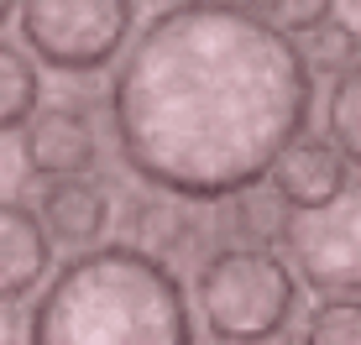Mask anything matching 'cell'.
I'll return each instance as SVG.
<instances>
[{
  "label": "cell",
  "instance_id": "1",
  "mask_svg": "<svg viewBox=\"0 0 361 345\" xmlns=\"http://www.w3.org/2000/svg\"><path fill=\"white\" fill-rule=\"evenodd\" d=\"M314 73L257 6L183 0L131 32L110 84L126 168L168 199H235L304 137Z\"/></svg>",
  "mask_w": 361,
  "mask_h": 345
},
{
  "label": "cell",
  "instance_id": "16",
  "mask_svg": "<svg viewBox=\"0 0 361 345\" xmlns=\"http://www.w3.org/2000/svg\"><path fill=\"white\" fill-rule=\"evenodd\" d=\"M21 335H27V330H21L16 309H11V303H0V345H21Z\"/></svg>",
  "mask_w": 361,
  "mask_h": 345
},
{
  "label": "cell",
  "instance_id": "13",
  "mask_svg": "<svg viewBox=\"0 0 361 345\" xmlns=\"http://www.w3.org/2000/svg\"><path fill=\"white\" fill-rule=\"evenodd\" d=\"M235 230H241L252 246H262V251H267V241H283V236H288V204H283L272 189H246V194H235Z\"/></svg>",
  "mask_w": 361,
  "mask_h": 345
},
{
  "label": "cell",
  "instance_id": "4",
  "mask_svg": "<svg viewBox=\"0 0 361 345\" xmlns=\"http://www.w3.org/2000/svg\"><path fill=\"white\" fill-rule=\"evenodd\" d=\"M16 21L37 63L94 73L131 42L136 11L126 0H27L16 6Z\"/></svg>",
  "mask_w": 361,
  "mask_h": 345
},
{
  "label": "cell",
  "instance_id": "6",
  "mask_svg": "<svg viewBox=\"0 0 361 345\" xmlns=\"http://www.w3.org/2000/svg\"><path fill=\"white\" fill-rule=\"evenodd\" d=\"M99 146H94V126L79 105H47L21 126V163L27 172L47 183H63V178H84L94 168Z\"/></svg>",
  "mask_w": 361,
  "mask_h": 345
},
{
  "label": "cell",
  "instance_id": "10",
  "mask_svg": "<svg viewBox=\"0 0 361 345\" xmlns=\"http://www.w3.org/2000/svg\"><path fill=\"white\" fill-rule=\"evenodd\" d=\"M131 241H136V251L163 262L168 251H183L194 241V215L183 209V199H168V194L163 199H142L131 215Z\"/></svg>",
  "mask_w": 361,
  "mask_h": 345
},
{
  "label": "cell",
  "instance_id": "3",
  "mask_svg": "<svg viewBox=\"0 0 361 345\" xmlns=\"http://www.w3.org/2000/svg\"><path fill=\"white\" fill-rule=\"evenodd\" d=\"M194 303L209 340L220 345H272L298 309V277L278 251L220 246L194 277Z\"/></svg>",
  "mask_w": 361,
  "mask_h": 345
},
{
  "label": "cell",
  "instance_id": "14",
  "mask_svg": "<svg viewBox=\"0 0 361 345\" xmlns=\"http://www.w3.org/2000/svg\"><path fill=\"white\" fill-rule=\"evenodd\" d=\"M304 345H361V299H319L304 319Z\"/></svg>",
  "mask_w": 361,
  "mask_h": 345
},
{
  "label": "cell",
  "instance_id": "11",
  "mask_svg": "<svg viewBox=\"0 0 361 345\" xmlns=\"http://www.w3.org/2000/svg\"><path fill=\"white\" fill-rule=\"evenodd\" d=\"M325 142L341 152V163L361 168V58H351L330 84L325 100Z\"/></svg>",
  "mask_w": 361,
  "mask_h": 345
},
{
  "label": "cell",
  "instance_id": "15",
  "mask_svg": "<svg viewBox=\"0 0 361 345\" xmlns=\"http://www.w3.org/2000/svg\"><path fill=\"white\" fill-rule=\"evenodd\" d=\"M304 37H309V42L298 47V53H304V63H309V68H314V63H335V68H345V63L356 58V42H351V32L341 27V16H335V11H330L325 21H319L314 32H304Z\"/></svg>",
  "mask_w": 361,
  "mask_h": 345
},
{
  "label": "cell",
  "instance_id": "5",
  "mask_svg": "<svg viewBox=\"0 0 361 345\" xmlns=\"http://www.w3.org/2000/svg\"><path fill=\"white\" fill-rule=\"evenodd\" d=\"M293 277L325 299H361V183H345L330 204L288 220Z\"/></svg>",
  "mask_w": 361,
  "mask_h": 345
},
{
  "label": "cell",
  "instance_id": "2",
  "mask_svg": "<svg viewBox=\"0 0 361 345\" xmlns=\"http://www.w3.org/2000/svg\"><path fill=\"white\" fill-rule=\"evenodd\" d=\"M27 345H194L189 293L136 246H90L42 282Z\"/></svg>",
  "mask_w": 361,
  "mask_h": 345
},
{
  "label": "cell",
  "instance_id": "9",
  "mask_svg": "<svg viewBox=\"0 0 361 345\" xmlns=\"http://www.w3.org/2000/svg\"><path fill=\"white\" fill-rule=\"evenodd\" d=\"M37 220H42V230H47V241H53V246L63 241V246L90 251V246L110 230V194L99 189V183H90V178L47 183Z\"/></svg>",
  "mask_w": 361,
  "mask_h": 345
},
{
  "label": "cell",
  "instance_id": "17",
  "mask_svg": "<svg viewBox=\"0 0 361 345\" xmlns=\"http://www.w3.org/2000/svg\"><path fill=\"white\" fill-rule=\"evenodd\" d=\"M335 16H341V27L351 32V42L361 47V6H335Z\"/></svg>",
  "mask_w": 361,
  "mask_h": 345
},
{
  "label": "cell",
  "instance_id": "18",
  "mask_svg": "<svg viewBox=\"0 0 361 345\" xmlns=\"http://www.w3.org/2000/svg\"><path fill=\"white\" fill-rule=\"evenodd\" d=\"M6 16H11V6H6V0H0V21H6Z\"/></svg>",
  "mask_w": 361,
  "mask_h": 345
},
{
  "label": "cell",
  "instance_id": "8",
  "mask_svg": "<svg viewBox=\"0 0 361 345\" xmlns=\"http://www.w3.org/2000/svg\"><path fill=\"white\" fill-rule=\"evenodd\" d=\"M267 183H272V194H278L288 209L304 215V209L330 204L335 194L345 189V163H341V152H335L325 137H298L288 152L272 163Z\"/></svg>",
  "mask_w": 361,
  "mask_h": 345
},
{
  "label": "cell",
  "instance_id": "7",
  "mask_svg": "<svg viewBox=\"0 0 361 345\" xmlns=\"http://www.w3.org/2000/svg\"><path fill=\"white\" fill-rule=\"evenodd\" d=\"M53 272V241H47L37 209L0 199V303L27 299Z\"/></svg>",
  "mask_w": 361,
  "mask_h": 345
},
{
  "label": "cell",
  "instance_id": "12",
  "mask_svg": "<svg viewBox=\"0 0 361 345\" xmlns=\"http://www.w3.org/2000/svg\"><path fill=\"white\" fill-rule=\"evenodd\" d=\"M42 105V73L16 42H0V131H21Z\"/></svg>",
  "mask_w": 361,
  "mask_h": 345
}]
</instances>
